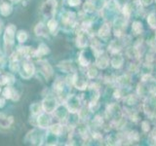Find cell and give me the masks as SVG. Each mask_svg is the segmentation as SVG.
Segmentation results:
<instances>
[{
    "instance_id": "3957f363",
    "label": "cell",
    "mask_w": 156,
    "mask_h": 146,
    "mask_svg": "<svg viewBox=\"0 0 156 146\" xmlns=\"http://www.w3.org/2000/svg\"><path fill=\"white\" fill-rule=\"evenodd\" d=\"M20 74L24 79H29L35 72V67H34L33 63L29 61H23L21 67L19 68Z\"/></svg>"
},
{
    "instance_id": "7402d4cb",
    "label": "cell",
    "mask_w": 156,
    "mask_h": 146,
    "mask_svg": "<svg viewBox=\"0 0 156 146\" xmlns=\"http://www.w3.org/2000/svg\"><path fill=\"white\" fill-rule=\"evenodd\" d=\"M0 91H1V89H0Z\"/></svg>"
},
{
    "instance_id": "6da1fadb",
    "label": "cell",
    "mask_w": 156,
    "mask_h": 146,
    "mask_svg": "<svg viewBox=\"0 0 156 146\" xmlns=\"http://www.w3.org/2000/svg\"><path fill=\"white\" fill-rule=\"evenodd\" d=\"M16 36V26L14 24H10L6 27L4 32V42H5V47L6 50H10L14 43V39Z\"/></svg>"
},
{
    "instance_id": "4fadbf2b",
    "label": "cell",
    "mask_w": 156,
    "mask_h": 146,
    "mask_svg": "<svg viewBox=\"0 0 156 146\" xmlns=\"http://www.w3.org/2000/svg\"><path fill=\"white\" fill-rule=\"evenodd\" d=\"M48 28H49V30H50L53 34H55V32L57 31V29H58V23L57 21H55L54 19H51L50 21L48 22Z\"/></svg>"
},
{
    "instance_id": "8992f818",
    "label": "cell",
    "mask_w": 156,
    "mask_h": 146,
    "mask_svg": "<svg viewBox=\"0 0 156 146\" xmlns=\"http://www.w3.org/2000/svg\"><path fill=\"white\" fill-rule=\"evenodd\" d=\"M51 123V118L47 115V113H40L37 117V125L41 129H46Z\"/></svg>"
},
{
    "instance_id": "9a60e30c",
    "label": "cell",
    "mask_w": 156,
    "mask_h": 146,
    "mask_svg": "<svg viewBox=\"0 0 156 146\" xmlns=\"http://www.w3.org/2000/svg\"><path fill=\"white\" fill-rule=\"evenodd\" d=\"M51 131L54 134H56V135H60L61 133H62V126L60 124H56V125H53L51 126V128H50Z\"/></svg>"
},
{
    "instance_id": "9c48e42d",
    "label": "cell",
    "mask_w": 156,
    "mask_h": 146,
    "mask_svg": "<svg viewBox=\"0 0 156 146\" xmlns=\"http://www.w3.org/2000/svg\"><path fill=\"white\" fill-rule=\"evenodd\" d=\"M14 122L13 117H8L3 113H0V127L3 129H9Z\"/></svg>"
},
{
    "instance_id": "2e32d148",
    "label": "cell",
    "mask_w": 156,
    "mask_h": 146,
    "mask_svg": "<svg viewBox=\"0 0 156 146\" xmlns=\"http://www.w3.org/2000/svg\"><path fill=\"white\" fill-rule=\"evenodd\" d=\"M19 53L21 54L23 57V56L27 57V56H29V54L32 53V52H31V49L29 47H22V48L19 49ZM32 55H33V53H32Z\"/></svg>"
},
{
    "instance_id": "ba28073f",
    "label": "cell",
    "mask_w": 156,
    "mask_h": 146,
    "mask_svg": "<svg viewBox=\"0 0 156 146\" xmlns=\"http://www.w3.org/2000/svg\"><path fill=\"white\" fill-rule=\"evenodd\" d=\"M42 134L39 133L37 130H33L31 131H29L27 137H30V141L32 144H41L42 142Z\"/></svg>"
},
{
    "instance_id": "e0dca14e",
    "label": "cell",
    "mask_w": 156,
    "mask_h": 146,
    "mask_svg": "<svg viewBox=\"0 0 156 146\" xmlns=\"http://www.w3.org/2000/svg\"><path fill=\"white\" fill-rule=\"evenodd\" d=\"M31 111H32V113L33 114H39L40 113V110H41V107L39 106V104H37V103H34V104H32L31 105Z\"/></svg>"
},
{
    "instance_id": "5b68a950",
    "label": "cell",
    "mask_w": 156,
    "mask_h": 146,
    "mask_svg": "<svg viewBox=\"0 0 156 146\" xmlns=\"http://www.w3.org/2000/svg\"><path fill=\"white\" fill-rule=\"evenodd\" d=\"M39 68H40L41 73L44 75V77H45L46 79H49V78L52 76L53 68L46 61H42L39 62Z\"/></svg>"
},
{
    "instance_id": "8fae6325",
    "label": "cell",
    "mask_w": 156,
    "mask_h": 146,
    "mask_svg": "<svg viewBox=\"0 0 156 146\" xmlns=\"http://www.w3.org/2000/svg\"><path fill=\"white\" fill-rule=\"evenodd\" d=\"M34 32H35V34L37 36H45L46 37L47 34H48L47 27H46L45 24L42 23H39L36 24L35 27H34Z\"/></svg>"
},
{
    "instance_id": "44dd1931",
    "label": "cell",
    "mask_w": 156,
    "mask_h": 146,
    "mask_svg": "<svg viewBox=\"0 0 156 146\" xmlns=\"http://www.w3.org/2000/svg\"><path fill=\"white\" fill-rule=\"evenodd\" d=\"M0 28H1V23H0Z\"/></svg>"
},
{
    "instance_id": "30bf717a",
    "label": "cell",
    "mask_w": 156,
    "mask_h": 146,
    "mask_svg": "<svg viewBox=\"0 0 156 146\" xmlns=\"http://www.w3.org/2000/svg\"><path fill=\"white\" fill-rule=\"evenodd\" d=\"M49 52H50V50H49V48L45 45V44H40L37 50H35L33 52V57H40L42 56L47 55Z\"/></svg>"
},
{
    "instance_id": "5bb4252c",
    "label": "cell",
    "mask_w": 156,
    "mask_h": 146,
    "mask_svg": "<svg viewBox=\"0 0 156 146\" xmlns=\"http://www.w3.org/2000/svg\"><path fill=\"white\" fill-rule=\"evenodd\" d=\"M17 39L20 43H23L27 40V33L23 30H20L17 34Z\"/></svg>"
},
{
    "instance_id": "7c38bea8",
    "label": "cell",
    "mask_w": 156,
    "mask_h": 146,
    "mask_svg": "<svg viewBox=\"0 0 156 146\" xmlns=\"http://www.w3.org/2000/svg\"><path fill=\"white\" fill-rule=\"evenodd\" d=\"M0 13H1V15L4 17L9 16V15L12 13V6L6 2H3L0 5Z\"/></svg>"
},
{
    "instance_id": "ffe728a7",
    "label": "cell",
    "mask_w": 156,
    "mask_h": 146,
    "mask_svg": "<svg viewBox=\"0 0 156 146\" xmlns=\"http://www.w3.org/2000/svg\"><path fill=\"white\" fill-rule=\"evenodd\" d=\"M11 1H13V2H18V1H20V0H11Z\"/></svg>"
},
{
    "instance_id": "277c9868",
    "label": "cell",
    "mask_w": 156,
    "mask_h": 146,
    "mask_svg": "<svg viewBox=\"0 0 156 146\" xmlns=\"http://www.w3.org/2000/svg\"><path fill=\"white\" fill-rule=\"evenodd\" d=\"M58 107V102L54 97H46L42 101V109L46 112V113H52L56 110Z\"/></svg>"
},
{
    "instance_id": "ac0fdd59",
    "label": "cell",
    "mask_w": 156,
    "mask_h": 146,
    "mask_svg": "<svg viewBox=\"0 0 156 146\" xmlns=\"http://www.w3.org/2000/svg\"><path fill=\"white\" fill-rule=\"evenodd\" d=\"M79 1L80 0H68V3H69V5H71V6H75V5L79 4Z\"/></svg>"
},
{
    "instance_id": "52a82bcc",
    "label": "cell",
    "mask_w": 156,
    "mask_h": 146,
    "mask_svg": "<svg viewBox=\"0 0 156 146\" xmlns=\"http://www.w3.org/2000/svg\"><path fill=\"white\" fill-rule=\"evenodd\" d=\"M3 96H4L5 99H13V100H18L20 99V96L17 92V91L14 90L11 87L5 88L4 91H3Z\"/></svg>"
},
{
    "instance_id": "7a4b0ae2",
    "label": "cell",
    "mask_w": 156,
    "mask_h": 146,
    "mask_svg": "<svg viewBox=\"0 0 156 146\" xmlns=\"http://www.w3.org/2000/svg\"><path fill=\"white\" fill-rule=\"evenodd\" d=\"M57 8V0H46L41 7V13L45 18H53Z\"/></svg>"
},
{
    "instance_id": "d6986e66",
    "label": "cell",
    "mask_w": 156,
    "mask_h": 146,
    "mask_svg": "<svg viewBox=\"0 0 156 146\" xmlns=\"http://www.w3.org/2000/svg\"><path fill=\"white\" fill-rule=\"evenodd\" d=\"M4 105H5V99H2V97H0V108H2Z\"/></svg>"
}]
</instances>
